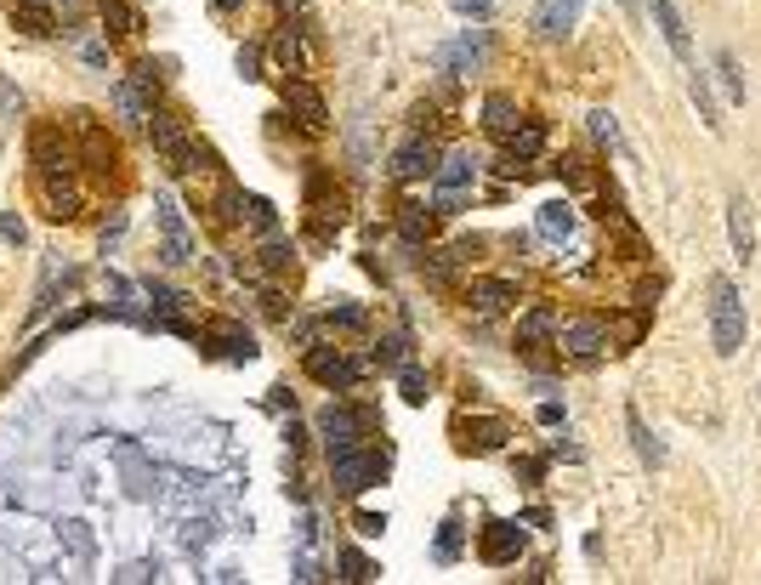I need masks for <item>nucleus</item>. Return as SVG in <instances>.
Listing matches in <instances>:
<instances>
[{"label": "nucleus", "mask_w": 761, "mask_h": 585, "mask_svg": "<svg viewBox=\"0 0 761 585\" xmlns=\"http://www.w3.org/2000/svg\"><path fill=\"white\" fill-rule=\"evenodd\" d=\"M478 557L489 568H512L517 557H523V523H483V534H478Z\"/></svg>", "instance_id": "nucleus-13"}, {"label": "nucleus", "mask_w": 761, "mask_h": 585, "mask_svg": "<svg viewBox=\"0 0 761 585\" xmlns=\"http://www.w3.org/2000/svg\"><path fill=\"white\" fill-rule=\"evenodd\" d=\"M478 165L483 160L472 154V148H455V154L432 171V211H438V216L461 211L466 194H472V182H478Z\"/></svg>", "instance_id": "nucleus-3"}, {"label": "nucleus", "mask_w": 761, "mask_h": 585, "mask_svg": "<svg viewBox=\"0 0 761 585\" xmlns=\"http://www.w3.org/2000/svg\"><path fill=\"white\" fill-rule=\"evenodd\" d=\"M625 432H631V449H637V461L648 466V472H659V466H665V444H659L654 432H648V421H642V409H637V404L625 409Z\"/></svg>", "instance_id": "nucleus-27"}, {"label": "nucleus", "mask_w": 761, "mask_h": 585, "mask_svg": "<svg viewBox=\"0 0 761 585\" xmlns=\"http://www.w3.org/2000/svg\"><path fill=\"white\" fill-rule=\"evenodd\" d=\"M0 239H6V245H23V239H29V228H23V216L0 211Z\"/></svg>", "instance_id": "nucleus-50"}, {"label": "nucleus", "mask_w": 761, "mask_h": 585, "mask_svg": "<svg viewBox=\"0 0 761 585\" xmlns=\"http://www.w3.org/2000/svg\"><path fill=\"white\" fill-rule=\"evenodd\" d=\"M245 211H250V222L262 233H279V211H273V199H245Z\"/></svg>", "instance_id": "nucleus-45"}, {"label": "nucleus", "mask_w": 761, "mask_h": 585, "mask_svg": "<svg viewBox=\"0 0 761 585\" xmlns=\"http://www.w3.org/2000/svg\"><path fill=\"white\" fill-rule=\"evenodd\" d=\"M233 69H239V80H262V52H256V46H239Z\"/></svg>", "instance_id": "nucleus-46"}, {"label": "nucleus", "mask_w": 761, "mask_h": 585, "mask_svg": "<svg viewBox=\"0 0 761 585\" xmlns=\"http://www.w3.org/2000/svg\"><path fill=\"white\" fill-rule=\"evenodd\" d=\"M387 171H392V182H421V177L438 171V148H432L426 137H409L404 148L387 160Z\"/></svg>", "instance_id": "nucleus-14"}, {"label": "nucleus", "mask_w": 761, "mask_h": 585, "mask_svg": "<svg viewBox=\"0 0 761 585\" xmlns=\"http://www.w3.org/2000/svg\"><path fill=\"white\" fill-rule=\"evenodd\" d=\"M688 97H693V108H699L705 131H716V137H722V108H716V97H710V80H705L699 69L688 74Z\"/></svg>", "instance_id": "nucleus-34"}, {"label": "nucleus", "mask_w": 761, "mask_h": 585, "mask_svg": "<svg viewBox=\"0 0 761 585\" xmlns=\"http://www.w3.org/2000/svg\"><path fill=\"white\" fill-rule=\"evenodd\" d=\"M154 222H160V256L171 267H188L194 262V239H188V222H182L177 199L171 194H154Z\"/></svg>", "instance_id": "nucleus-8"}, {"label": "nucleus", "mask_w": 761, "mask_h": 585, "mask_svg": "<svg viewBox=\"0 0 761 585\" xmlns=\"http://www.w3.org/2000/svg\"><path fill=\"white\" fill-rule=\"evenodd\" d=\"M57 546L69 551L80 568L97 563V534H91V523H80V517H63V523H57Z\"/></svg>", "instance_id": "nucleus-25"}, {"label": "nucleus", "mask_w": 761, "mask_h": 585, "mask_svg": "<svg viewBox=\"0 0 761 585\" xmlns=\"http://www.w3.org/2000/svg\"><path fill=\"white\" fill-rule=\"evenodd\" d=\"M290 262H296V250L284 245L279 233H267V245H262V267H267V273H290Z\"/></svg>", "instance_id": "nucleus-43"}, {"label": "nucleus", "mask_w": 761, "mask_h": 585, "mask_svg": "<svg viewBox=\"0 0 761 585\" xmlns=\"http://www.w3.org/2000/svg\"><path fill=\"white\" fill-rule=\"evenodd\" d=\"M12 23H18L23 35H35V40L57 35V18L40 6V0H12Z\"/></svg>", "instance_id": "nucleus-30"}, {"label": "nucleus", "mask_w": 761, "mask_h": 585, "mask_svg": "<svg viewBox=\"0 0 761 585\" xmlns=\"http://www.w3.org/2000/svg\"><path fill=\"white\" fill-rule=\"evenodd\" d=\"M148 137H154V148H160V160L171 165L177 177L199 171V160H205V154H199L194 142H188V131H182V125L171 120V114H148Z\"/></svg>", "instance_id": "nucleus-6"}, {"label": "nucleus", "mask_w": 761, "mask_h": 585, "mask_svg": "<svg viewBox=\"0 0 761 585\" xmlns=\"http://www.w3.org/2000/svg\"><path fill=\"white\" fill-rule=\"evenodd\" d=\"M375 432V415L370 409H358V404H330L319 415V438H324V449L336 455V449H353V444H364Z\"/></svg>", "instance_id": "nucleus-4"}, {"label": "nucleus", "mask_w": 761, "mask_h": 585, "mask_svg": "<svg viewBox=\"0 0 761 585\" xmlns=\"http://www.w3.org/2000/svg\"><path fill=\"white\" fill-rule=\"evenodd\" d=\"M455 438H461V449H472V455H495V449H506V421H495V415H483V421H455Z\"/></svg>", "instance_id": "nucleus-21"}, {"label": "nucleus", "mask_w": 761, "mask_h": 585, "mask_svg": "<svg viewBox=\"0 0 761 585\" xmlns=\"http://www.w3.org/2000/svg\"><path fill=\"white\" fill-rule=\"evenodd\" d=\"M284 23H301V29H313V0H279Z\"/></svg>", "instance_id": "nucleus-49"}, {"label": "nucleus", "mask_w": 761, "mask_h": 585, "mask_svg": "<svg viewBox=\"0 0 761 585\" xmlns=\"http://www.w3.org/2000/svg\"><path fill=\"white\" fill-rule=\"evenodd\" d=\"M432 557H438V563H455V557H461V523H455V517H443L438 523V546H432Z\"/></svg>", "instance_id": "nucleus-42"}, {"label": "nucleus", "mask_w": 761, "mask_h": 585, "mask_svg": "<svg viewBox=\"0 0 761 585\" xmlns=\"http://www.w3.org/2000/svg\"><path fill=\"white\" fill-rule=\"evenodd\" d=\"M279 97H284V108H290V114L301 120V131H324V125H330V108H324V97H319V86H313V80H301V74H284Z\"/></svg>", "instance_id": "nucleus-10"}, {"label": "nucleus", "mask_w": 761, "mask_h": 585, "mask_svg": "<svg viewBox=\"0 0 761 585\" xmlns=\"http://www.w3.org/2000/svg\"><path fill=\"white\" fill-rule=\"evenodd\" d=\"M125 80H131V86H137L142 97H148V103H154V97H160V69H154V63H137V69L125 74Z\"/></svg>", "instance_id": "nucleus-44"}, {"label": "nucleus", "mask_w": 761, "mask_h": 585, "mask_svg": "<svg viewBox=\"0 0 761 585\" xmlns=\"http://www.w3.org/2000/svg\"><path fill=\"white\" fill-rule=\"evenodd\" d=\"M557 177H563L574 194H597V171H591L585 160H563V165H557Z\"/></svg>", "instance_id": "nucleus-40"}, {"label": "nucleus", "mask_w": 761, "mask_h": 585, "mask_svg": "<svg viewBox=\"0 0 761 585\" xmlns=\"http://www.w3.org/2000/svg\"><path fill=\"white\" fill-rule=\"evenodd\" d=\"M324 324H347V330H364V324H370V313L347 302V307H330V319H324Z\"/></svg>", "instance_id": "nucleus-47"}, {"label": "nucleus", "mask_w": 761, "mask_h": 585, "mask_svg": "<svg viewBox=\"0 0 761 585\" xmlns=\"http://www.w3.org/2000/svg\"><path fill=\"white\" fill-rule=\"evenodd\" d=\"M506 154H512L517 165L540 160V154H546V120H523V125H517L512 137H506Z\"/></svg>", "instance_id": "nucleus-29"}, {"label": "nucleus", "mask_w": 761, "mask_h": 585, "mask_svg": "<svg viewBox=\"0 0 761 585\" xmlns=\"http://www.w3.org/2000/svg\"><path fill=\"white\" fill-rule=\"evenodd\" d=\"M387 444H353V449H336L330 455V478H336V495H364V489H375V483L387 478Z\"/></svg>", "instance_id": "nucleus-2"}, {"label": "nucleus", "mask_w": 761, "mask_h": 585, "mask_svg": "<svg viewBox=\"0 0 761 585\" xmlns=\"http://www.w3.org/2000/svg\"><path fill=\"white\" fill-rule=\"evenodd\" d=\"M29 160H35L40 171H69L74 154H69L63 125H35V131H29Z\"/></svg>", "instance_id": "nucleus-16"}, {"label": "nucleus", "mask_w": 761, "mask_h": 585, "mask_svg": "<svg viewBox=\"0 0 761 585\" xmlns=\"http://www.w3.org/2000/svg\"><path fill=\"white\" fill-rule=\"evenodd\" d=\"M557 307H529L523 313V324H517V341H546V336H557Z\"/></svg>", "instance_id": "nucleus-36"}, {"label": "nucleus", "mask_w": 761, "mask_h": 585, "mask_svg": "<svg viewBox=\"0 0 761 585\" xmlns=\"http://www.w3.org/2000/svg\"><path fill=\"white\" fill-rule=\"evenodd\" d=\"M375 574H381V568H375V563H370V557H364L358 546H347V551H341V580L364 585V580H375Z\"/></svg>", "instance_id": "nucleus-41"}, {"label": "nucleus", "mask_w": 761, "mask_h": 585, "mask_svg": "<svg viewBox=\"0 0 761 585\" xmlns=\"http://www.w3.org/2000/svg\"><path fill=\"white\" fill-rule=\"evenodd\" d=\"M648 12H654L659 23V35H665V46H671L676 57H688V23H682V12H676V0H648Z\"/></svg>", "instance_id": "nucleus-28"}, {"label": "nucleus", "mask_w": 761, "mask_h": 585, "mask_svg": "<svg viewBox=\"0 0 761 585\" xmlns=\"http://www.w3.org/2000/svg\"><path fill=\"white\" fill-rule=\"evenodd\" d=\"M585 120H591V137H597L602 148H608V154H631V148H625V137H620V120H614L608 108H591Z\"/></svg>", "instance_id": "nucleus-37"}, {"label": "nucleus", "mask_w": 761, "mask_h": 585, "mask_svg": "<svg viewBox=\"0 0 761 585\" xmlns=\"http://www.w3.org/2000/svg\"><path fill=\"white\" fill-rule=\"evenodd\" d=\"M381 529H387V517H375V512H358V534H370V540H375V534H381Z\"/></svg>", "instance_id": "nucleus-54"}, {"label": "nucleus", "mask_w": 761, "mask_h": 585, "mask_svg": "<svg viewBox=\"0 0 761 585\" xmlns=\"http://www.w3.org/2000/svg\"><path fill=\"white\" fill-rule=\"evenodd\" d=\"M199 347H211V353L228 358V364H250V358H256V341H250L239 324H211V330H199Z\"/></svg>", "instance_id": "nucleus-18"}, {"label": "nucleus", "mask_w": 761, "mask_h": 585, "mask_svg": "<svg viewBox=\"0 0 761 585\" xmlns=\"http://www.w3.org/2000/svg\"><path fill=\"white\" fill-rule=\"evenodd\" d=\"M120 585H142V580H160V563H125L120 574H114Z\"/></svg>", "instance_id": "nucleus-48"}, {"label": "nucleus", "mask_w": 761, "mask_h": 585, "mask_svg": "<svg viewBox=\"0 0 761 585\" xmlns=\"http://www.w3.org/2000/svg\"><path fill=\"white\" fill-rule=\"evenodd\" d=\"M313 29H301V23H279V35H273V52H279L284 74H307L313 69V46H307Z\"/></svg>", "instance_id": "nucleus-19"}, {"label": "nucleus", "mask_w": 761, "mask_h": 585, "mask_svg": "<svg viewBox=\"0 0 761 585\" xmlns=\"http://www.w3.org/2000/svg\"><path fill=\"white\" fill-rule=\"evenodd\" d=\"M540 426H563V404H557V398H546V404H540Z\"/></svg>", "instance_id": "nucleus-55"}, {"label": "nucleus", "mask_w": 761, "mask_h": 585, "mask_svg": "<svg viewBox=\"0 0 761 585\" xmlns=\"http://www.w3.org/2000/svg\"><path fill=\"white\" fill-rule=\"evenodd\" d=\"M80 154H86V165L97 171V177H108L114 165H120V154H114V142H108V131L97 120H86L80 114Z\"/></svg>", "instance_id": "nucleus-23"}, {"label": "nucleus", "mask_w": 761, "mask_h": 585, "mask_svg": "<svg viewBox=\"0 0 761 585\" xmlns=\"http://www.w3.org/2000/svg\"><path fill=\"white\" fill-rule=\"evenodd\" d=\"M97 12H103V29H114V35H125V40L142 35V12L131 6V0H103Z\"/></svg>", "instance_id": "nucleus-33"}, {"label": "nucleus", "mask_w": 761, "mask_h": 585, "mask_svg": "<svg viewBox=\"0 0 761 585\" xmlns=\"http://www.w3.org/2000/svg\"><path fill=\"white\" fill-rule=\"evenodd\" d=\"M557 347H563L574 364H597V358L614 347V336H608L602 319H563L557 324Z\"/></svg>", "instance_id": "nucleus-7"}, {"label": "nucleus", "mask_w": 761, "mask_h": 585, "mask_svg": "<svg viewBox=\"0 0 761 585\" xmlns=\"http://www.w3.org/2000/svg\"><path fill=\"white\" fill-rule=\"evenodd\" d=\"M534 233H540L546 245H563L568 233H574V205H568V199H546V205L534 211Z\"/></svg>", "instance_id": "nucleus-26"}, {"label": "nucleus", "mask_w": 761, "mask_h": 585, "mask_svg": "<svg viewBox=\"0 0 761 585\" xmlns=\"http://www.w3.org/2000/svg\"><path fill=\"white\" fill-rule=\"evenodd\" d=\"M727 239H733V256H739V262L756 256V211H750V199L744 194L727 199Z\"/></svg>", "instance_id": "nucleus-22"}, {"label": "nucleus", "mask_w": 761, "mask_h": 585, "mask_svg": "<svg viewBox=\"0 0 761 585\" xmlns=\"http://www.w3.org/2000/svg\"><path fill=\"white\" fill-rule=\"evenodd\" d=\"M40 199H46L52 222H74L80 216V188H74L69 171H40Z\"/></svg>", "instance_id": "nucleus-15"}, {"label": "nucleus", "mask_w": 761, "mask_h": 585, "mask_svg": "<svg viewBox=\"0 0 761 585\" xmlns=\"http://www.w3.org/2000/svg\"><path fill=\"white\" fill-rule=\"evenodd\" d=\"M307 216H313V245H324V239H330V228H341V222H347V194H341L336 182L324 177V171H313V177H307Z\"/></svg>", "instance_id": "nucleus-5"}, {"label": "nucleus", "mask_w": 761, "mask_h": 585, "mask_svg": "<svg viewBox=\"0 0 761 585\" xmlns=\"http://www.w3.org/2000/svg\"><path fill=\"white\" fill-rule=\"evenodd\" d=\"M114 461H120V472H125V495H131V500H154V495H160V472L148 466L142 444L120 438V444H114Z\"/></svg>", "instance_id": "nucleus-12"}, {"label": "nucleus", "mask_w": 761, "mask_h": 585, "mask_svg": "<svg viewBox=\"0 0 761 585\" xmlns=\"http://www.w3.org/2000/svg\"><path fill=\"white\" fill-rule=\"evenodd\" d=\"M398 392H404V404H426V398H432L421 364H404V370H398Z\"/></svg>", "instance_id": "nucleus-39"}, {"label": "nucleus", "mask_w": 761, "mask_h": 585, "mask_svg": "<svg viewBox=\"0 0 761 585\" xmlns=\"http://www.w3.org/2000/svg\"><path fill=\"white\" fill-rule=\"evenodd\" d=\"M580 12H585V0H540L529 23H534V35L540 40H563L568 29L580 23Z\"/></svg>", "instance_id": "nucleus-17"}, {"label": "nucleus", "mask_w": 761, "mask_h": 585, "mask_svg": "<svg viewBox=\"0 0 761 585\" xmlns=\"http://www.w3.org/2000/svg\"><path fill=\"white\" fill-rule=\"evenodd\" d=\"M540 472H546V461H529V455L517 461V478H523V483H540Z\"/></svg>", "instance_id": "nucleus-53"}, {"label": "nucleus", "mask_w": 761, "mask_h": 585, "mask_svg": "<svg viewBox=\"0 0 761 585\" xmlns=\"http://www.w3.org/2000/svg\"><path fill=\"white\" fill-rule=\"evenodd\" d=\"M716 74H722V91H727V97H733V103H744V69H739V57L727 52V46L716 52Z\"/></svg>", "instance_id": "nucleus-38"}, {"label": "nucleus", "mask_w": 761, "mask_h": 585, "mask_svg": "<svg viewBox=\"0 0 761 585\" xmlns=\"http://www.w3.org/2000/svg\"><path fill=\"white\" fill-rule=\"evenodd\" d=\"M239 6H245V0H216V12H239Z\"/></svg>", "instance_id": "nucleus-56"}, {"label": "nucleus", "mask_w": 761, "mask_h": 585, "mask_svg": "<svg viewBox=\"0 0 761 585\" xmlns=\"http://www.w3.org/2000/svg\"><path fill=\"white\" fill-rule=\"evenodd\" d=\"M80 57H86V63H97V69H103V63H108V46H103V40H86V46H80Z\"/></svg>", "instance_id": "nucleus-52"}, {"label": "nucleus", "mask_w": 761, "mask_h": 585, "mask_svg": "<svg viewBox=\"0 0 761 585\" xmlns=\"http://www.w3.org/2000/svg\"><path fill=\"white\" fill-rule=\"evenodd\" d=\"M409 353H415L409 330H392V336H381V347H375V364H381V370H404Z\"/></svg>", "instance_id": "nucleus-35"}, {"label": "nucleus", "mask_w": 761, "mask_h": 585, "mask_svg": "<svg viewBox=\"0 0 761 585\" xmlns=\"http://www.w3.org/2000/svg\"><path fill=\"white\" fill-rule=\"evenodd\" d=\"M398 233H404L409 245H426V239L438 233V211H426V205H398Z\"/></svg>", "instance_id": "nucleus-31"}, {"label": "nucleus", "mask_w": 761, "mask_h": 585, "mask_svg": "<svg viewBox=\"0 0 761 585\" xmlns=\"http://www.w3.org/2000/svg\"><path fill=\"white\" fill-rule=\"evenodd\" d=\"M466 302L478 307V313H506V307L517 302V279H506V273L472 279V284H466Z\"/></svg>", "instance_id": "nucleus-20"}, {"label": "nucleus", "mask_w": 761, "mask_h": 585, "mask_svg": "<svg viewBox=\"0 0 761 585\" xmlns=\"http://www.w3.org/2000/svg\"><path fill=\"white\" fill-rule=\"evenodd\" d=\"M432 63H438L443 74H478L483 63H489V29H461L449 46L432 52Z\"/></svg>", "instance_id": "nucleus-9"}, {"label": "nucleus", "mask_w": 761, "mask_h": 585, "mask_svg": "<svg viewBox=\"0 0 761 585\" xmlns=\"http://www.w3.org/2000/svg\"><path fill=\"white\" fill-rule=\"evenodd\" d=\"M517 125H523V108H517V97H506V91H489V97H483V131L506 142Z\"/></svg>", "instance_id": "nucleus-24"}, {"label": "nucleus", "mask_w": 761, "mask_h": 585, "mask_svg": "<svg viewBox=\"0 0 761 585\" xmlns=\"http://www.w3.org/2000/svg\"><path fill=\"white\" fill-rule=\"evenodd\" d=\"M455 12H461V18H489L495 0H455Z\"/></svg>", "instance_id": "nucleus-51"}, {"label": "nucleus", "mask_w": 761, "mask_h": 585, "mask_svg": "<svg viewBox=\"0 0 761 585\" xmlns=\"http://www.w3.org/2000/svg\"><path fill=\"white\" fill-rule=\"evenodd\" d=\"M307 375L330 392H353L358 387V364L341 347H307Z\"/></svg>", "instance_id": "nucleus-11"}, {"label": "nucleus", "mask_w": 761, "mask_h": 585, "mask_svg": "<svg viewBox=\"0 0 761 585\" xmlns=\"http://www.w3.org/2000/svg\"><path fill=\"white\" fill-rule=\"evenodd\" d=\"M744 336H750V313H744L739 284L727 279V273H716L710 279V347L722 358H739Z\"/></svg>", "instance_id": "nucleus-1"}, {"label": "nucleus", "mask_w": 761, "mask_h": 585, "mask_svg": "<svg viewBox=\"0 0 761 585\" xmlns=\"http://www.w3.org/2000/svg\"><path fill=\"white\" fill-rule=\"evenodd\" d=\"M182 551H188V557H199V551H211L216 546V517L211 512H194V517H182Z\"/></svg>", "instance_id": "nucleus-32"}]
</instances>
